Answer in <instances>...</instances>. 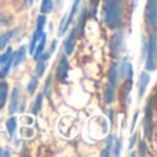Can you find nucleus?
<instances>
[{"instance_id": "nucleus-1", "label": "nucleus", "mask_w": 157, "mask_h": 157, "mask_svg": "<svg viewBox=\"0 0 157 157\" xmlns=\"http://www.w3.org/2000/svg\"><path fill=\"white\" fill-rule=\"evenodd\" d=\"M123 0H106L102 7V18L110 29H117L121 24Z\"/></svg>"}, {"instance_id": "nucleus-2", "label": "nucleus", "mask_w": 157, "mask_h": 157, "mask_svg": "<svg viewBox=\"0 0 157 157\" xmlns=\"http://www.w3.org/2000/svg\"><path fill=\"white\" fill-rule=\"evenodd\" d=\"M146 62H145V68L147 72H153L156 69V36L152 35L147 41L146 47Z\"/></svg>"}, {"instance_id": "nucleus-3", "label": "nucleus", "mask_w": 157, "mask_h": 157, "mask_svg": "<svg viewBox=\"0 0 157 157\" xmlns=\"http://www.w3.org/2000/svg\"><path fill=\"white\" fill-rule=\"evenodd\" d=\"M152 98L147 101V106L145 109V121H144V131H145V138L152 139L153 135V105H152Z\"/></svg>"}, {"instance_id": "nucleus-4", "label": "nucleus", "mask_w": 157, "mask_h": 157, "mask_svg": "<svg viewBox=\"0 0 157 157\" xmlns=\"http://www.w3.org/2000/svg\"><path fill=\"white\" fill-rule=\"evenodd\" d=\"M145 17H146L147 25L152 28V30H155L156 22H157V0H147L146 2Z\"/></svg>"}, {"instance_id": "nucleus-5", "label": "nucleus", "mask_w": 157, "mask_h": 157, "mask_svg": "<svg viewBox=\"0 0 157 157\" xmlns=\"http://www.w3.org/2000/svg\"><path fill=\"white\" fill-rule=\"evenodd\" d=\"M123 46H124V35H123V32H116L112 36L110 44H109L112 57H117V55L121 52Z\"/></svg>"}, {"instance_id": "nucleus-6", "label": "nucleus", "mask_w": 157, "mask_h": 157, "mask_svg": "<svg viewBox=\"0 0 157 157\" xmlns=\"http://www.w3.org/2000/svg\"><path fill=\"white\" fill-rule=\"evenodd\" d=\"M78 6H80V0H75V2H73V6H72V8H71V13H69L68 15H66L65 18L62 19V22H61L59 30H58V36H63V33L66 32V29H68L69 25H71V22L73 21V17L76 15Z\"/></svg>"}, {"instance_id": "nucleus-7", "label": "nucleus", "mask_w": 157, "mask_h": 157, "mask_svg": "<svg viewBox=\"0 0 157 157\" xmlns=\"http://www.w3.org/2000/svg\"><path fill=\"white\" fill-rule=\"evenodd\" d=\"M44 24H46V17H44V14H41V15L37 17V28H36L35 33H33L32 36V40H30V52H33V50H35L36 44H37V41L40 40L41 35H43V28H44Z\"/></svg>"}, {"instance_id": "nucleus-8", "label": "nucleus", "mask_w": 157, "mask_h": 157, "mask_svg": "<svg viewBox=\"0 0 157 157\" xmlns=\"http://www.w3.org/2000/svg\"><path fill=\"white\" fill-rule=\"evenodd\" d=\"M69 71V62H68V58L66 55H62L61 57V61L58 63V69H57V78L59 81H63L66 78V75H68Z\"/></svg>"}, {"instance_id": "nucleus-9", "label": "nucleus", "mask_w": 157, "mask_h": 157, "mask_svg": "<svg viewBox=\"0 0 157 157\" xmlns=\"http://www.w3.org/2000/svg\"><path fill=\"white\" fill-rule=\"evenodd\" d=\"M149 81H150L149 73H146V72H142L141 76H139V81H138V97L139 98L144 97L145 91H146L147 86H149Z\"/></svg>"}, {"instance_id": "nucleus-10", "label": "nucleus", "mask_w": 157, "mask_h": 157, "mask_svg": "<svg viewBox=\"0 0 157 157\" xmlns=\"http://www.w3.org/2000/svg\"><path fill=\"white\" fill-rule=\"evenodd\" d=\"M86 19H87V7H83V8H81L80 17H78L77 26L75 28V35H76L77 37H83V32H84V24H86Z\"/></svg>"}, {"instance_id": "nucleus-11", "label": "nucleus", "mask_w": 157, "mask_h": 157, "mask_svg": "<svg viewBox=\"0 0 157 157\" xmlns=\"http://www.w3.org/2000/svg\"><path fill=\"white\" fill-rule=\"evenodd\" d=\"M19 87H15L13 90V95H11V101H10V106H8V112L10 114H14L15 110L18 109V105H19Z\"/></svg>"}, {"instance_id": "nucleus-12", "label": "nucleus", "mask_w": 157, "mask_h": 157, "mask_svg": "<svg viewBox=\"0 0 157 157\" xmlns=\"http://www.w3.org/2000/svg\"><path fill=\"white\" fill-rule=\"evenodd\" d=\"M26 51H28V48L25 46H22L21 48L17 51V54L13 55V63H11V66H13V68H18V66L24 62L25 57H26Z\"/></svg>"}, {"instance_id": "nucleus-13", "label": "nucleus", "mask_w": 157, "mask_h": 157, "mask_svg": "<svg viewBox=\"0 0 157 157\" xmlns=\"http://www.w3.org/2000/svg\"><path fill=\"white\" fill-rule=\"evenodd\" d=\"M46 40H47V36L43 33V35H41V37H40V40L37 41V44H36L35 50H33V52H32V55H33V58H35V59H39V57H40V55L44 52Z\"/></svg>"}, {"instance_id": "nucleus-14", "label": "nucleus", "mask_w": 157, "mask_h": 157, "mask_svg": "<svg viewBox=\"0 0 157 157\" xmlns=\"http://www.w3.org/2000/svg\"><path fill=\"white\" fill-rule=\"evenodd\" d=\"M75 37H76V35H75V29H73L71 32V35H69V37L65 40V44H63V48H65L66 55H71L72 52H73V50H75Z\"/></svg>"}, {"instance_id": "nucleus-15", "label": "nucleus", "mask_w": 157, "mask_h": 157, "mask_svg": "<svg viewBox=\"0 0 157 157\" xmlns=\"http://www.w3.org/2000/svg\"><path fill=\"white\" fill-rule=\"evenodd\" d=\"M117 78H119V66H117V63H113L109 69V81L112 86L117 84Z\"/></svg>"}, {"instance_id": "nucleus-16", "label": "nucleus", "mask_w": 157, "mask_h": 157, "mask_svg": "<svg viewBox=\"0 0 157 157\" xmlns=\"http://www.w3.org/2000/svg\"><path fill=\"white\" fill-rule=\"evenodd\" d=\"M7 94H8V84L6 81L0 83V109L4 106L6 101H7Z\"/></svg>"}, {"instance_id": "nucleus-17", "label": "nucleus", "mask_w": 157, "mask_h": 157, "mask_svg": "<svg viewBox=\"0 0 157 157\" xmlns=\"http://www.w3.org/2000/svg\"><path fill=\"white\" fill-rule=\"evenodd\" d=\"M114 86H112V84H108V86L105 87V95H103V99H105L106 103H112L114 101Z\"/></svg>"}, {"instance_id": "nucleus-18", "label": "nucleus", "mask_w": 157, "mask_h": 157, "mask_svg": "<svg viewBox=\"0 0 157 157\" xmlns=\"http://www.w3.org/2000/svg\"><path fill=\"white\" fill-rule=\"evenodd\" d=\"M114 135H109V138H108V141H106V147L103 149V152L101 153V156H103V157H108V156H110L112 155V150H113V144H114Z\"/></svg>"}, {"instance_id": "nucleus-19", "label": "nucleus", "mask_w": 157, "mask_h": 157, "mask_svg": "<svg viewBox=\"0 0 157 157\" xmlns=\"http://www.w3.org/2000/svg\"><path fill=\"white\" fill-rule=\"evenodd\" d=\"M6 127H7L8 135L14 136L15 130H17V117H10V119L7 120V123H6Z\"/></svg>"}, {"instance_id": "nucleus-20", "label": "nucleus", "mask_w": 157, "mask_h": 157, "mask_svg": "<svg viewBox=\"0 0 157 157\" xmlns=\"http://www.w3.org/2000/svg\"><path fill=\"white\" fill-rule=\"evenodd\" d=\"M14 36V30H10V32H6L3 33L2 36H0V50H3L6 46H7L8 40H10L11 37Z\"/></svg>"}, {"instance_id": "nucleus-21", "label": "nucleus", "mask_w": 157, "mask_h": 157, "mask_svg": "<svg viewBox=\"0 0 157 157\" xmlns=\"http://www.w3.org/2000/svg\"><path fill=\"white\" fill-rule=\"evenodd\" d=\"M41 105H43V94H39L37 97H36L35 103H33L32 113L33 114H39V112L41 110Z\"/></svg>"}, {"instance_id": "nucleus-22", "label": "nucleus", "mask_w": 157, "mask_h": 157, "mask_svg": "<svg viewBox=\"0 0 157 157\" xmlns=\"http://www.w3.org/2000/svg\"><path fill=\"white\" fill-rule=\"evenodd\" d=\"M46 61L43 59H37V63H36V77H41L46 72Z\"/></svg>"}, {"instance_id": "nucleus-23", "label": "nucleus", "mask_w": 157, "mask_h": 157, "mask_svg": "<svg viewBox=\"0 0 157 157\" xmlns=\"http://www.w3.org/2000/svg\"><path fill=\"white\" fill-rule=\"evenodd\" d=\"M40 11H41V14L51 13V11H52V0H41Z\"/></svg>"}, {"instance_id": "nucleus-24", "label": "nucleus", "mask_w": 157, "mask_h": 157, "mask_svg": "<svg viewBox=\"0 0 157 157\" xmlns=\"http://www.w3.org/2000/svg\"><path fill=\"white\" fill-rule=\"evenodd\" d=\"M11 63H13V58H11V59H8L4 65H2L3 68H2V71H0V78H4L6 76H7L8 71H10V68H11Z\"/></svg>"}, {"instance_id": "nucleus-25", "label": "nucleus", "mask_w": 157, "mask_h": 157, "mask_svg": "<svg viewBox=\"0 0 157 157\" xmlns=\"http://www.w3.org/2000/svg\"><path fill=\"white\" fill-rule=\"evenodd\" d=\"M11 58H13V50H11V48H7V51H6L4 54L0 55V66L4 65V63L7 62L8 59H11Z\"/></svg>"}, {"instance_id": "nucleus-26", "label": "nucleus", "mask_w": 157, "mask_h": 157, "mask_svg": "<svg viewBox=\"0 0 157 157\" xmlns=\"http://www.w3.org/2000/svg\"><path fill=\"white\" fill-rule=\"evenodd\" d=\"M37 84H39V77L33 76L32 78H30V81H29V86H28V91H29L30 94H33V92L36 91V88H37Z\"/></svg>"}, {"instance_id": "nucleus-27", "label": "nucleus", "mask_w": 157, "mask_h": 157, "mask_svg": "<svg viewBox=\"0 0 157 157\" xmlns=\"http://www.w3.org/2000/svg\"><path fill=\"white\" fill-rule=\"evenodd\" d=\"M47 98L50 99V97H51V76H48V78H47L46 81V87H44V94Z\"/></svg>"}, {"instance_id": "nucleus-28", "label": "nucleus", "mask_w": 157, "mask_h": 157, "mask_svg": "<svg viewBox=\"0 0 157 157\" xmlns=\"http://www.w3.org/2000/svg\"><path fill=\"white\" fill-rule=\"evenodd\" d=\"M146 142L144 141V139H141V142H139V155L141 156H145L146 155Z\"/></svg>"}, {"instance_id": "nucleus-29", "label": "nucleus", "mask_w": 157, "mask_h": 157, "mask_svg": "<svg viewBox=\"0 0 157 157\" xmlns=\"http://www.w3.org/2000/svg\"><path fill=\"white\" fill-rule=\"evenodd\" d=\"M116 141V146H114V156H120V150H121V141L120 139H114Z\"/></svg>"}, {"instance_id": "nucleus-30", "label": "nucleus", "mask_w": 157, "mask_h": 157, "mask_svg": "<svg viewBox=\"0 0 157 157\" xmlns=\"http://www.w3.org/2000/svg\"><path fill=\"white\" fill-rule=\"evenodd\" d=\"M90 2H91V10H92V14H91V17H94L95 8H97V4H98V2H99V0H90Z\"/></svg>"}, {"instance_id": "nucleus-31", "label": "nucleus", "mask_w": 157, "mask_h": 157, "mask_svg": "<svg viewBox=\"0 0 157 157\" xmlns=\"http://www.w3.org/2000/svg\"><path fill=\"white\" fill-rule=\"evenodd\" d=\"M136 120H138V113L134 114V119H132V125H131V131H134V128H135V123Z\"/></svg>"}, {"instance_id": "nucleus-32", "label": "nucleus", "mask_w": 157, "mask_h": 157, "mask_svg": "<svg viewBox=\"0 0 157 157\" xmlns=\"http://www.w3.org/2000/svg\"><path fill=\"white\" fill-rule=\"evenodd\" d=\"M55 47H57V40H52V43H51V48H50V52H54L55 51Z\"/></svg>"}, {"instance_id": "nucleus-33", "label": "nucleus", "mask_w": 157, "mask_h": 157, "mask_svg": "<svg viewBox=\"0 0 157 157\" xmlns=\"http://www.w3.org/2000/svg\"><path fill=\"white\" fill-rule=\"evenodd\" d=\"M0 156H10V152H7V149H0Z\"/></svg>"}, {"instance_id": "nucleus-34", "label": "nucleus", "mask_w": 157, "mask_h": 157, "mask_svg": "<svg viewBox=\"0 0 157 157\" xmlns=\"http://www.w3.org/2000/svg\"><path fill=\"white\" fill-rule=\"evenodd\" d=\"M135 139H136V132H135V135H134L132 138H131V142H130V149L134 146V142H135Z\"/></svg>"}, {"instance_id": "nucleus-35", "label": "nucleus", "mask_w": 157, "mask_h": 157, "mask_svg": "<svg viewBox=\"0 0 157 157\" xmlns=\"http://www.w3.org/2000/svg\"><path fill=\"white\" fill-rule=\"evenodd\" d=\"M109 116H110V123H113V120H114V112L113 110H110V112H109Z\"/></svg>"}, {"instance_id": "nucleus-36", "label": "nucleus", "mask_w": 157, "mask_h": 157, "mask_svg": "<svg viewBox=\"0 0 157 157\" xmlns=\"http://www.w3.org/2000/svg\"><path fill=\"white\" fill-rule=\"evenodd\" d=\"M28 2H29V4H30V6L33 4V0H28Z\"/></svg>"}]
</instances>
